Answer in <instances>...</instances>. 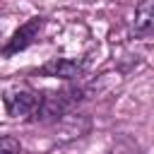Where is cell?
Returning a JSON list of instances; mask_svg holds the SVG:
<instances>
[{
    "label": "cell",
    "instance_id": "3957f363",
    "mask_svg": "<svg viewBox=\"0 0 154 154\" xmlns=\"http://www.w3.org/2000/svg\"><path fill=\"white\" fill-rule=\"evenodd\" d=\"M84 67L75 60H67V58H51L46 65L38 67V75L43 77H60V79H77L82 77Z\"/></svg>",
    "mask_w": 154,
    "mask_h": 154
},
{
    "label": "cell",
    "instance_id": "277c9868",
    "mask_svg": "<svg viewBox=\"0 0 154 154\" xmlns=\"http://www.w3.org/2000/svg\"><path fill=\"white\" fill-rule=\"evenodd\" d=\"M132 34L140 38L154 36V0H140L135 7L132 19Z\"/></svg>",
    "mask_w": 154,
    "mask_h": 154
},
{
    "label": "cell",
    "instance_id": "7a4b0ae2",
    "mask_svg": "<svg viewBox=\"0 0 154 154\" xmlns=\"http://www.w3.org/2000/svg\"><path fill=\"white\" fill-rule=\"evenodd\" d=\"M41 26H43V17H31L26 24H22V26L12 34V38L7 41V46L2 48V55H12V53L24 51L26 46H31V43H34V38L38 36Z\"/></svg>",
    "mask_w": 154,
    "mask_h": 154
},
{
    "label": "cell",
    "instance_id": "6da1fadb",
    "mask_svg": "<svg viewBox=\"0 0 154 154\" xmlns=\"http://www.w3.org/2000/svg\"><path fill=\"white\" fill-rule=\"evenodd\" d=\"M2 101H5V111H7V116L29 120V118H38L43 96H38V94L31 91V89L17 87V89H7L5 96H2Z\"/></svg>",
    "mask_w": 154,
    "mask_h": 154
},
{
    "label": "cell",
    "instance_id": "5b68a950",
    "mask_svg": "<svg viewBox=\"0 0 154 154\" xmlns=\"http://www.w3.org/2000/svg\"><path fill=\"white\" fill-rule=\"evenodd\" d=\"M0 154H19V144L12 137H0Z\"/></svg>",
    "mask_w": 154,
    "mask_h": 154
}]
</instances>
